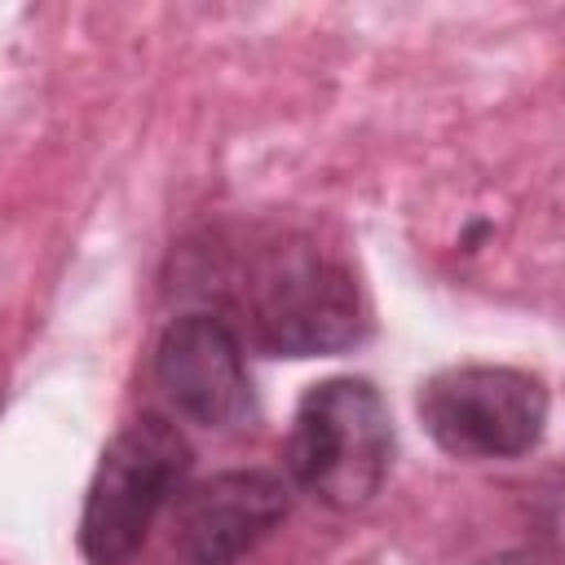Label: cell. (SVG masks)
<instances>
[{
  "label": "cell",
  "mask_w": 565,
  "mask_h": 565,
  "mask_svg": "<svg viewBox=\"0 0 565 565\" xmlns=\"http://www.w3.org/2000/svg\"><path fill=\"white\" fill-rule=\"evenodd\" d=\"M230 309L278 358H331L366 340V300L349 265L309 238H274L230 269Z\"/></svg>",
  "instance_id": "6da1fadb"
},
{
  "label": "cell",
  "mask_w": 565,
  "mask_h": 565,
  "mask_svg": "<svg viewBox=\"0 0 565 565\" xmlns=\"http://www.w3.org/2000/svg\"><path fill=\"white\" fill-rule=\"evenodd\" d=\"M393 459V419L371 380L331 375L313 384L287 437V472L291 481L335 512L366 508Z\"/></svg>",
  "instance_id": "7a4b0ae2"
},
{
  "label": "cell",
  "mask_w": 565,
  "mask_h": 565,
  "mask_svg": "<svg viewBox=\"0 0 565 565\" xmlns=\"http://www.w3.org/2000/svg\"><path fill=\"white\" fill-rule=\"evenodd\" d=\"M194 450L168 415L128 419L97 459L79 512V547L88 565H128L159 512L181 494Z\"/></svg>",
  "instance_id": "3957f363"
},
{
  "label": "cell",
  "mask_w": 565,
  "mask_h": 565,
  "mask_svg": "<svg viewBox=\"0 0 565 565\" xmlns=\"http://www.w3.org/2000/svg\"><path fill=\"white\" fill-rule=\"evenodd\" d=\"M415 411L455 459H521L543 441L547 388L512 366H446L419 384Z\"/></svg>",
  "instance_id": "277c9868"
},
{
  "label": "cell",
  "mask_w": 565,
  "mask_h": 565,
  "mask_svg": "<svg viewBox=\"0 0 565 565\" xmlns=\"http://www.w3.org/2000/svg\"><path fill=\"white\" fill-rule=\"evenodd\" d=\"M154 380L163 397L203 428H234L252 415V380L243 340L221 313H181L154 344Z\"/></svg>",
  "instance_id": "5b68a950"
},
{
  "label": "cell",
  "mask_w": 565,
  "mask_h": 565,
  "mask_svg": "<svg viewBox=\"0 0 565 565\" xmlns=\"http://www.w3.org/2000/svg\"><path fill=\"white\" fill-rule=\"evenodd\" d=\"M291 508V486L269 468H234L181 494L172 516L177 565H238Z\"/></svg>",
  "instance_id": "8992f818"
},
{
  "label": "cell",
  "mask_w": 565,
  "mask_h": 565,
  "mask_svg": "<svg viewBox=\"0 0 565 565\" xmlns=\"http://www.w3.org/2000/svg\"><path fill=\"white\" fill-rule=\"evenodd\" d=\"M481 565H556V556H547V552H503V556H490V561H481Z\"/></svg>",
  "instance_id": "52a82bcc"
}]
</instances>
